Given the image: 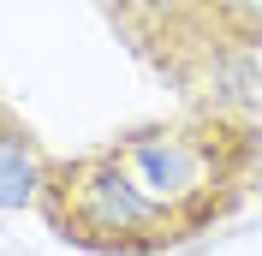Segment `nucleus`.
<instances>
[{"label": "nucleus", "mask_w": 262, "mask_h": 256, "mask_svg": "<svg viewBox=\"0 0 262 256\" xmlns=\"http://www.w3.org/2000/svg\"><path fill=\"white\" fill-rule=\"evenodd\" d=\"M48 167H54V155H42L36 131L0 101V208H24V203L36 208Z\"/></svg>", "instance_id": "obj_2"}, {"label": "nucleus", "mask_w": 262, "mask_h": 256, "mask_svg": "<svg viewBox=\"0 0 262 256\" xmlns=\"http://www.w3.org/2000/svg\"><path fill=\"white\" fill-rule=\"evenodd\" d=\"M262 173V125L238 108H191L101 149L54 161L36 215L96 256H161L232 221Z\"/></svg>", "instance_id": "obj_1"}]
</instances>
